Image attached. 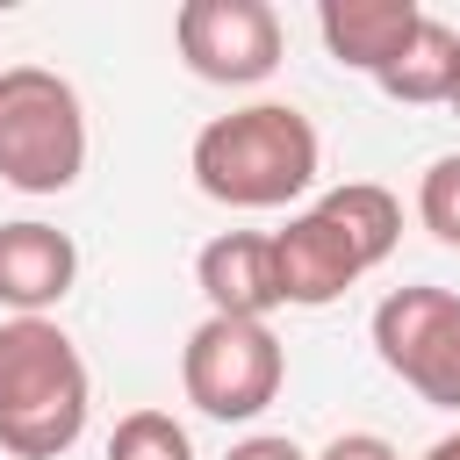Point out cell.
Here are the masks:
<instances>
[{"label":"cell","instance_id":"obj_1","mask_svg":"<svg viewBox=\"0 0 460 460\" xmlns=\"http://www.w3.org/2000/svg\"><path fill=\"white\" fill-rule=\"evenodd\" d=\"M187 165H194V187L223 208H288L295 194H309L323 144H316V122L302 108L252 101V108L201 122Z\"/></svg>","mask_w":460,"mask_h":460},{"label":"cell","instance_id":"obj_2","mask_svg":"<svg viewBox=\"0 0 460 460\" xmlns=\"http://www.w3.org/2000/svg\"><path fill=\"white\" fill-rule=\"evenodd\" d=\"M402 237V201L374 180H345L323 201H309L288 230H273V266H280V302L323 309L352 280H367Z\"/></svg>","mask_w":460,"mask_h":460},{"label":"cell","instance_id":"obj_3","mask_svg":"<svg viewBox=\"0 0 460 460\" xmlns=\"http://www.w3.org/2000/svg\"><path fill=\"white\" fill-rule=\"evenodd\" d=\"M86 410H93V381L79 345L50 316H7L0 323V453L58 460L79 446Z\"/></svg>","mask_w":460,"mask_h":460},{"label":"cell","instance_id":"obj_4","mask_svg":"<svg viewBox=\"0 0 460 460\" xmlns=\"http://www.w3.org/2000/svg\"><path fill=\"white\" fill-rule=\"evenodd\" d=\"M86 172V108L50 65L0 72V180L14 194H65Z\"/></svg>","mask_w":460,"mask_h":460},{"label":"cell","instance_id":"obj_5","mask_svg":"<svg viewBox=\"0 0 460 460\" xmlns=\"http://www.w3.org/2000/svg\"><path fill=\"white\" fill-rule=\"evenodd\" d=\"M288 381V352L266 323L244 316H201L180 345V388L216 424H252Z\"/></svg>","mask_w":460,"mask_h":460},{"label":"cell","instance_id":"obj_6","mask_svg":"<svg viewBox=\"0 0 460 460\" xmlns=\"http://www.w3.org/2000/svg\"><path fill=\"white\" fill-rule=\"evenodd\" d=\"M381 367L417 388L431 410H460V295L453 288H395L374 302Z\"/></svg>","mask_w":460,"mask_h":460},{"label":"cell","instance_id":"obj_7","mask_svg":"<svg viewBox=\"0 0 460 460\" xmlns=\"http://www.w3.org/2000/svg\"><path fill=\"white\" fill-rule=\"evenodd\" d=\"M180 58L208 86H259L280 65V14L266 0H187L172 14Z\"/></svg>","mask_w":460,"mask_h":460},{"label":"cell","instance_id":"obj_8","mask_svg":"<svg viewBox=\"0 0 460 460\" xmlns=\"http://www.w3.org/2000/svg\"><path fill=\"white\" fill-rule=\"evenodd\" d=\"M194 288L208 295V316H244L266 323L280 309V266H273V237L259 230H223L201 244L194 259Z\"/></svg>","mask_w":460,"mask_h":460},{"label":"cell","instance_id":"obj_9","mask_svg":"<svg viewBox=\"0 0 460 460\" xmlns=\"http://www.w3.org/2000/svg\"><path fill=\"white\" fill-rule=\"evenodd\" d=\"M79 280V244L50 223H0V309L43 316L72 295Z\"/></svg>","mask_w":460,"mask_h":460},{"label":"cell","instance_id":"obj_10","mask_svg":"<svg viewBox=\"0 0 460 460\" xmlns=\"http://www.w3.org/2000/svg\"><path fill=\"white\" fill-rule=\"evenodd\" d=\"M417 22H424L417 0H323L316 7V29H323L331 58L352 65V72H367V79H381L410 50Z\"/></svg>","mask_w":460,"mask_h":460},{"label":"cell","instance_id":"obj_11","mask_svg":"<svg viewBox=\"0 0 460 460\" xmlns=\"http://www.w3.org/2000/svg\"><path fill=\"white\" fill-rule=\"evenodd\" d=\"M453 72H460V29L438 22V14H424L417 36H410V50L381 72V93L388 101H410V108H431V101L453 93Z\"/></svg>","mask_w":460,"mask_h":460},{"label":"cell","instance_id":"obj_12","mask_svg":"<svg viewBox=\"0 0 460 460\" xmlns=\"http://www.w3.org/2000/svg\"><path fill=\"white\" fill-rule=\"evenodd\" d=\"M108 460H194V438L172 410H129L108 438Z\"/></svg>","mask_w":460,"mask_h":460},{"label":"cell","instance_id":"obj_13","mask_svg":"<svg viewBox=\"0 0 460 460\" xmlns=\"http://www.w3.org/2000/svg\"><path fill=\"white\" fill-rule=\"evenodd\" d=\"M417 216H424V230H431L438 244L460 252V151L424 165V180H417Z\"/></svg>","mask_w":460,"mask_h":460},{"label":"cell","instance_id":"obj_14","mask_svg":"<svg viewBox=\"0 0 460 460\" xmlns=\"http://www.w3.org/2000/svg\"><path fill=\"white\" fill-rule=\"evenodd\" d=\"M316 460H402V453H395L381 431H338V438H331Z\"/></svg>","mask_w":460,"mask_h":460},{"label":"cell","instance_id":"obj_15","mask_svg":"<svg viewBox=\"0 0 460 460\" xmlns=\"http://www.w3.org/2000/svg\"><path fill=\"white\" fill-rule=\"evenodd\" d=\"M230 460H309L295 438H280V431H259V438H244V446H230Z\"/></svg>","mask_w":460,"mask_h":460},{"label":"cell","instance_id":"obj_16","mask_svg":"<svg viewBox=\"0 0 460 460\" xmlns=\"http://www.w3.org/2000/svg\"><path fill=\"white\" fill-rule=\"evenodd\" d=\"M424 460H460V431H446V438H431V446H424Z\"/></svg>","mask_w":460,"mask_h":460},{"label":"cell","instance_id":"obj_17","mask_svg":"<svg viewBox=\"0 0 460 460\" xmlns=\"http://www.w3.org/2000/svg\"><path fill=\"white\" fill-rule=\"evenodd\" d=\"M446 108H453V115H460V72H453V93H446Z\"/></svg>","mask_w":460,"mask_h":460}]
</instances>
